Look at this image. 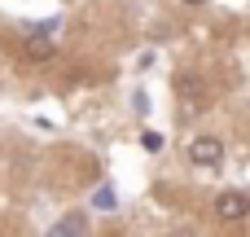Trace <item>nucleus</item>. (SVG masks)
<instances>
[{
	"instance_id": "f257e3e1",
	"label": "nucleus",
	"mask_w": 250,
	"mask_h": 237,
	"mask_svg": "<svg viewBox=\"0 0 250 237\" xmlns=\"http://www.w3.org/2000/svg\"><path fill=\"white\" fill-rule=\"evenodd\" d=\"M220 158H224V141H220V136H198V141H189V163L215 167Z\"/></svg>"
},
{
	"instance_id": "f03ea898",
	"label": "nucleus",
	"mask_w": 250,
	"mask_h": 237,
	"mask_svg": "<svg viewBox=\"0 0 250 237\" xmlns=\"http://www.w3.org/2000/svg\"><path fill=\"white\" fill-rule=\"evenodd\" d=\"M215 215H220V220H246L250 215V198L246 194H220V198H215Z\"/></svg>"
},
{
	"instance_id": "7ed1b4c3",
	"label": "nucleus",
	"mask_w": 250,
	"mask_h": 237,
	"mask_svg": "<svg viewBox=\"0 0 250 237\" xmlns=\"http://www.w3.org/2000/svg\"><path fill=\"white\" fill-rule=\"evenodd\" d=\"M22 48H26V57H35V62L53 57V40H48V31H40V26L26 35V44H22Z\"/></svg>"
},
{
	"instance_id": "20e7f679",
	"label": "nucleus",
	"mask_w": 250,
	"mask_h": 237,
	"mask_svg": "<svg viewBox=\"0 0 250 237\" xmlns=\"http://www.w3.org/2000/svg\"><path fill=\"white\" fill-rule=\"evenodd\" d=\"M53 233H57V237H79V233H88V215H66V220H57V224H53Z\"/></svg>"
},
{
	"instance_id": "39448f33",
	"label": "nucleus",
	"mask_w": 250,
	"mask_h": 237,
	"mask_svg": "<svg viewBox=\"0 0 250 237\" xmlns=\"http://www.w3.org/2000/svg\"><path fill=\"white\" fill-rule=\"evenodd\" d=\"M141 145H145V154H163V150H167V136H163V132H145Z\"/></svg>"
},
{
	"instance_id": "423d86ee",
	"label": "nucleus",
	"mask_w": 250,
	"mask_h": 237,
	"mask_svg": "<svg viewBox=\"0 0 250 237\" xmlns=\"http://www.w3.org/2000/svg\"><path fill=\"white\" fill-rule=\"evenodd\" d=\"M92 207H97V211H114V189H110V185H101V189L92 194Z\"/></svg>"
},
{
	"instance_id": "0eeeda50",
	"label": "nucleus",
	"mask_w": 250,
	"mask_h": 237,
	"mask_svg": "<svg viewBox=\"0 0 250 237\" xmlns=\"http://www.w3.org/2000/svg\"><path fill=\"white\" fill-rule=\"evenodd\" d=\"M189 4H202V0H189Z\"/></svg>"
}]
</instances>
